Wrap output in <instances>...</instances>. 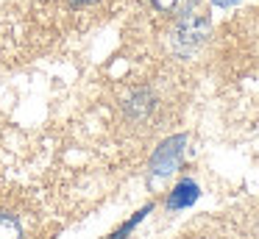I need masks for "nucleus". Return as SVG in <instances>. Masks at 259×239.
Masks as SVG:
<instances>
[{"label":"nucleus","instance_id":"obj_1","mask_svg":"<svg viewBox=\"0 0 259 239\" xmlns=\"http://www.w3.org/2000/svg\"><path fill=\"white\" fill-rule=\"evenodd\" d=\"M184 148H187V136L184 133H176V136H167L151 156V178L159 181V178H167L179 170L181 159H184Z\"/></svg>","mask_w":259,"mask_h":239},{"label":"nucleus","instance_id":"obj_2","mask_svg":"<svg viewBox=\"0 0 259 239\" xmlns=\"http://www.w3.org/2000/svg\"><path fill=\"white\" fill-rule=\"evenodd\" d=\"M206 36H209V17L187 11V14H181L179 25H176V50L192 53L206 42Z\"/></svg>","mask_w":259,"mask_h":239},{"label":"nucleus","instance_id":"obj_3","mask_svg":"<svg viewBox=\"0 0 259 239\" xmlns=\"http://www.w3.org/2000/svg\"><path fill=\"white\" fill-rule=\"evenodd\" d=\"M201 198V186H198L192 178H181L179 183H176V189L170 192L167 198V209L170 211H179V209H190L195 200Z\"/></svg>","mask_w":259,"mask_h":239},{"label":"nucleus","instance_id":"obj_4","mask_svg":"<svg viewBox=\"0 0 259 239\" xmlns=\"http://www.w3.org/2000/svg\"><path fill=\"white\" fill-rule=\"evenodd\" d=\"M151 109H153V94L148 92V89L134 92V94H131V100H128V106H125V111H128L131 120H142Z\"/></svg>","mask_w":259,"mask_h":239},{"label":"nucleus","instance_id":"obj_5","mask_svg":"<svg viewBox=\"0 0 259 239\" xmlns=\"http://www.w3.org/2000/svg\"><path fill=\"white\" fill-rule=\"evenodd\" d=\"M151 3H153V9L162 11V14H179L181 17L192 9L195 0H151Z\"/></svg>","mask_w":259,"mask_h":239},{"label":"nucleus","instance_id":"obj_6","mask_svg":"<svg viewBox=\"0 0 259 239\" xmlns=\"http://www.w3.org/2000/svg\"><path fill=\"white\" fill-rule=\"evenodd\" d=\"M151 209H153V206H142V209L137 211V214L131 217V220H125L123 225H120V228H117V231H114V233H109L106 239H125V236H128V233H131V231H134V228H137V225H140L142 220H145V214H148V211H151Z\"/></svg>","mask_w":259,"mask_h":239},{"label":"nucleus","instance_id":"obj_7","mask_svg":"<svg viewBox=\"0 0 259 239\" xmlns=\"http://www.w3.org/2000/svg\"><path fill=\"white\" fill-rule=\"evenodd\" d=\"M0 239H23V225L17 217L0 214Z\"/></svg>","mask_w":259,"mask_h":239},{"label":"nucleus","instance_id":"obj_8","mask_svg":"<svg viewBox=\"0 0 259 239\" xmlns=\"http://www.w3.org/2000/svg\"><path fill=\"white\" fill-rule=\"evenodd\" d=\"M92 3H95V0H70L73 9H87V6H92Z\"/></svg>","mask_w":259,"mask_h":239},{"label":"nucleus","instance_id":"obj_9","mask_svg":"<svg viewBox=\"0 0 259 239\" xmlns=\"http://www.w3.org/2000/svg\"><path fill=\"white\" fill-rule=\"evenodd\" d=\"M214 6H220V9H231V6H237L240 0H212Z\"/></svg>","mask_w":259,"mask_h":239}]
</instances>
